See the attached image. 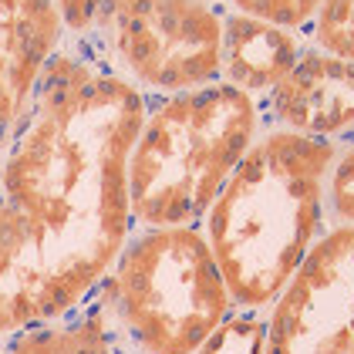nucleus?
I'll return each instance as SVG.
<instances>
[{"instance_id":"nucleus-12","label":"nucleus","mask_w":354,"mask_h":354,"mask_svg":"<svg viewBox=\"0 0 354 354\" xmlns=\"http://www.w3.org/2000/svg\"><path fill=\"white\" fill-rule=\"evenodd\" d=\"M263 337H267V310L236 307L196 354H263Z\"/></svg>"},{"instance_id":"nucleus-15","label":"nucleus","mask_w":354,"mask_h":354,"mask_svg":"<svg viewBox=\"0 0 354 354\" xmlns=\"http://www.w3.org/2000/svg\"><path fill=\"white\" fill-rule=\"evenodd\" d=\"M57 14L64 21L68 37H84L91 21H95V10H98V0H55Z\"/></svg>"},{"instance_id":"nucleus-10","label":"nucleus","mask_w":354,"mask_h":354,"mask_svg":"<svg viewBox=\"0 0 354 354\" xmlns=\"http://www.w3.org/2000/svg\"><path fill=\"white\" fill-rule=\"evenodd\" d=\"M0 354H125L95 290L51 321L17 327L0 337Z\"/></svg>"},{"instance_id":"nucleus-16","label":"nucleus","mask_w":354,"mask_h":354,"mask_svg":"<svg viewBox=\"0 0 354 354\" xmlns=\"http://www.w3.org/2000/svg\"><path fill=\"white\" fill-rule=\"evenodd\" d=\"M216 3H219V0H216Z\"/></svg>"},{"instance_id":"nucleus-2","label":"nucleus","mask_w":354,"mask_h":354,"mask_svg":"<svg viewBox=\"0 0 354 354\" xmlns=\"http://www.w3.org/2000/svg\"><path fill=\"white\" fill-rule=\"evenodd\" d=\"M330 156L334 138L263 125L213 199L199 230L236 307L267 310L321 243Z\"/></svg>"},{"instance_id":"nucleus-7","label":"nucleus","mask_w":354,"mask_h":354,"mask_svg":"<svg viewBox=\"0 0 354 354\" xmlns=\"http://www.w3.org/2000/svg\"><path fill=\"white\" fill-rule=\"evenodd\" d=\"M263 125H283L321 138L354 136V61L304 48L297 68L260 102Z\"/></svg>"},{"instance_id":"nucleus-9","label":"nucleus","mask_w":354,"mask_h":354,"mask_svg":"<svg viewBox=\"0 0 354 354\" xmlns=\"http://www.w3.org/2000/svg\"><path fill=\"white\" fill-rule=\"evenodd\" d=\"M304 48H307V37L297 30L223 10L219 82L233 84L246 95H253L257 102H263L290 78Z\"/></svg>"},{"instance_id":"nucleus-4","label":"nucleus","mask_w":354,"mask_h":354,"mask_svg":"<svg viewBox=\"0 0 354 354\" xmlns=\"http://www.w3.org/2000/svg\"><path fill=\"white\" fill-rule=\"evenodd\" d=\"M95 297L125 354H196L236 310L199 226H136Z\"/></svg>"},{"instance_id":"nucleus-11","label":"nucleus","mask_w":354,"mask_h":354,"mask_svg":"<svg viewBox=\"0 0 354 354\" xmlns=\"http://www.w3.org/2000/svg\"><path fill=\"white\" fill-rule=\"evenodd\" d=\"M327 230L354 226V136L334 138V156L324 176Z\"/></svg>"},{"instance_id":"nucleus-8","label":"nucleus","mask_w":354,"mask_h":354,"mask_svg":"<svg viewBox=\"0 0 354 354\" xmlns=\"http://www.w3.org/2000/svg\"><path fill=\"white\" fill-rule=\"evenodd\" d=\"M68 41L55 0H0V138L21 118L55 51Z\"/></svg>"},{"instance_id":"nucleus-6","label":"nucleus","mask_w":354,"mask_h":354,"mask_svg":"<svg viewBox=\"0 0 354 354\" xmlns=\"http://www.w3.org/2000/svg\"><path fill=\"white\" fill-rule=\"evenodd\" d=\"M263 354H354V226H334L267 307Z\"/></svg>"},{"instance_id":"nucleus-5","label":"nucleus","mask_w":354,"mask_h":354,"mask_svg":"<svg viewBox=\"0 0 354 354\" xmlns=\"http://www.w3.org/2000/svg\"><path fill=\"white\" fill-rule=\"evenodd\" d=\"M84 44L118 78L159 98L219 82L216 0H98Z\"/></svg>"},{"instance_id":"nucleus-13","label":"nucleus","mask_w":354,"mask_h":354,"mask_svg":"<svg viewBox=\"0 0 354 354\" xmlns=\"http://www.w3.org/2000/svg\"><path fill=\"white\" fill-rule=\"evenodd\" d=\"M307 44L324 55L354 61V0H324L307 30Z\"/></svg>"},{"instance_id":"nucleus-3","label":"nucleus","mask_w":354,"mask_h":354,"mask_svg":"<svg viewBox=\"0 0 354 354\" xmlns=\"http://www.w3.org/2000/svg\"><path fill=\"white\" fill-rule=\"evenodd\" d=\"M260 129V102L226 82L145 98L125 165L132 223L199 226Z\"/></svg>"},{"instance_id":"nucleus-1","label":"nucleus","mask_w":354,"mask_h":354,"mask_svg":"<svg viewBox=\"0 0 354 354\" xmlns=\"http://www.w3.org/2000/svg\"><path fill=\"white\" fill-rule=\"evenodd\" d=\"M145 95L68 37L0 138V337L78 307L136 223L129 149Z\"/></svg>"},{"instance_id":"nucleus-14","label":"nucleus","mask_w":354,"mask_h":354,"mask_svg":"<svg viewBox=\"0 0 354 354\" xmlns=\"http://www.w3.org/2000/svg\"><path fill=\"white\" fill-rule=\"evenodd\" d=\"M219 7L233 10V14L270 21L277 28L297 30V34L307 37V30L314 24L317 10L324 7V0H219Z\"/></svg>"}]
</instances>
